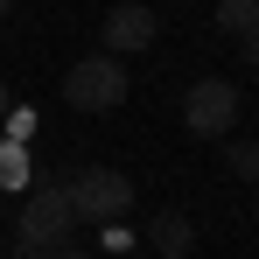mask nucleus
I'll return each mask as SVG.
<instances>
[{
	"instance_id": "nucleus-1",
	"label": "nucleus",
	"mask_w": 259,
	"mask_h": 259,
	"mask_svg": "<svg viewBox=\"0 0 259 259\" xmlns=\"http://www.w3.org/2000/svg\"><path fill=\"white\" fill-rule=\"evenodd\" d=\"M77 238V210L63 182H28L21 189V217H14V252H56Z\"/></svg>"
},
{
	"instance_id": "nucleus-2",
	"label": "nucleus",
	"mask_w": 259,
	"mask_h": 259,
	"mask_svg": "<svg viewBox=\"0 0 259 259\" xmlns=\"http://www.w3.org/2000/svg\"><path fill=\"white\" fill-rule=\"evenodd\" d=\"M126 91H133L126 63L105 56V49H98V56H77V63L63 70V105H70V112H119Z\"/></svg>"
},
{
	"instance_id": "nucleus-3",
	"label": "nucleus",
	"mask_w": 259,
	"mask_h": 259,
	"mask_svg": "<svg viewBox=\"0 0 259 259\" xmlns=\"http://www.w3.org/2000/svg\"><path fill=\"white\" fill-rule=\"evenodd\" d=\"M63 189H70L77 224H119V217H133V182L119 168H77V175H63Z\"/></svg>"
},
{
	"instance_id": "nucleus-4",
	"label": "nucleus",
	"mask_w": 259,
	"mask_h": 259,
	"mask_svg": "<svg viewBox=\"0 0 259 259\" xmlns=\"http://www.w3.org/2000/svg\"><path fill=\"white\" fill-rule=\"evenodd\" d=\"M182 126L196 133V140L238 133V84L231 77H196V84L182 91Z\"/></svg>"
},
{
	"instance_id": "nucleus-5",
	"label": "nucleus",
	"mask_w": 259,
	"mask_h": 259,
	"mask_svg": "<svg viewBox=\"0 0 259 259\" xmlns=\"http://www.w3.org/2000/svg\"><path fill=\"white\" fill-rule=\"evenodd\" d=\"M154 35H161V14H154L147 0H119V7H105V21H98V49H105V56H140Z\"/></svg>"
},
{
	"instance_id": "nucleus-6",
	"label": "nucleus",
	"mask_w": 259,
	"mask_h": 259,
	"mask_svg": "<svg viewBox=\"0 0 259 259\" xmlns=\"http://www.w3.org/2000/svg\"><path fill=\"white\" fill-rule=\"evenodd\" d=\"M189 252H196L189 210H154L147 217V259H189Z\"/></svg>"
},
{
	"instance_id": "nucleus-7",
	"label": "nucleus",
	"mask_w": 259,
	"mask_h": 259,
	"mask_svg": "<svg viewBox=\"0 0 259 259\" xmlns=\"http://www.w3.org/2000/svg\"><path fill=\"white\" fill-rule=\"evenodd\" d=\"M217 28H224L231 42L259 35V0H217Z\"/></svg>"
},
{
	"instance_id": "nucleus-8",
	"label": "nucleus",
	"mask_w": 259,
	"mask_h": 259,
	"mask_svg": "<svg viewBox=\"0 0 259 259\" xmlns=\"http://www.w3.org/2000/svg\"><path fill=\"white\" fill-rule=\"evenodd\" d=\"M35 182V154L21 140H0V189H28Z\"/></svg>"
},
{
	"instance_id": "nucleus-9",
	"label": "nucleus",
	"mask_w": 259,
	"mask_h": 259,
	"mask_svg": "<svg viewBox=\"0 0 259 259\" xmlns=\"http://www.w3.org/2000/svg\"><path fill=\"white\" fill-rule=\"evenodd\" d=\"M224 168L245 175V182H259V140H245V133H224Z\"/></svg>"
},
{
	"instance_id": "nucleus-10",
	"label": "nucleus",
	"mask_w": 259,
	"mask_h": 259,
	"mask_svg": "<svg viewBox=\"0 0 259 259\" xmlns=\"http://www.w3.org/2000/svg\"><path fill=\"white\" fill-rule=\"evenodd\" d=\"M0 140L35 147V105H7V112H0Z\"/></svg>"
},
{
	"instance_id": "nucleus-11",
	"label": "nucleus",
	"mask_w": 259,
	"mask_h": 259,
	"mask_svg": "<svg viewBox=\"0 0 259 259\" xmlns=\"http://www.w3.org/2000/svg\"><path fill=\"white\" fill-rule=\"evenodd\" d=\"M238 56H245V70L259 77V35H245V42H238Z\"/></svg>"
},
{
	"instance_id": "nucleus-12",
	"label": "nucleus",
	"mask_w": 259,
	"mask_h": 259,
	"mask_svg": "<svg viewBox=\"0 0 259 259\" xmlns=\"http://www.w3.org/2000/svg\"><path fill=\"white\" fill-rule=\"evenodd\" d=\"M42 259H91L84 245H56V252H42Z\"/></svg>"
},
{
	"instance_id": "nucleus-13",
	"label": "nucleus",
	"mask_w": 259,
	"mask_h": 259,
	"mask_svg": "<svg viewBox=\"0 0 259 259\" xmlns=\"http://www.w3.org/2000/svg\"><path fill=\"white\" fill-rule=\"evenodd\" d=\"M7 105H14V91H7V84H0V112H7Z\"/></svg>"
},
{
	"instance_id": "nucleus-14",
	"label": "nucleus",
	"mask_w": 259,
	"mask_h": 259,
	"mask_svg": "<svg viewBox=\"0 0 259 259\" xmlns=\"http://www.w3.org/2000/svg\"><path fill=\"white\" fill-rule=\"evenodd\" d=\"M7 14H14V0H0V21H7Z\"/></svg>"
},
{
	"instance_id": "nucleus-15",
	"label": "nucleus",
	"mask_w": 259,
	"mask_h": 259,
	"mask_svg": "<svg viewBox=\"0 0 259 259\" xmlns=\"http://www.w3.org/2000/svg\"><path fill=\"white\" fill-rule=\"evenodd\" d=\"M14 259H42V252H14Z\"/></svg>"
},
{
	"instance_id": "nucleus-16",
	"label": "nucleus",
	"mask_w": 259,
	"mask_h": 259,
	"mask_svg": "<svg viewBox=\"0 0 259 259\" xmlns=\"http://www.w3.org/2000/svg\"><path fill=\"white\" fill-rule=\"evenodd\" d=\"M252 210H259V182H252Z\"/></svg>"
}]
</instances>
